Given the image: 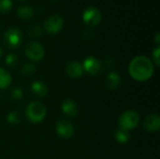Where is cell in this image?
<instances>
[{
    "label": "cell",
    "instance_id": "cell-1",
    "mask_svg": "<svg viewBox=\"0 0 160 159\" xmlns=\"http://www.w3.org/2000/svg\"><path fill=\"white\" fill-rule=\"evenodd\" d=\"M128 73L136 82H146L150 80L155 73L154 63L145 55H138L130 61L128 65Z\"/></svg>",
    "mask_w": 160,
    "mask_h": 159
},
{
    "label": "cell",
    "instance_id": "cell-2",
    "mask_svg": "<svg viewBox=\"0 0 160 159\" xmlns=\"http://www.w3.org/2000/svg\"><path fill=\"white\" fill-rule=\"evenodd\" d=\"M47 114V109L40 101L30 102L25 109V115L27 120L32 124L41 123Z\"/></svg>",
    "mask_w": 160,
    "mask_h": 159
},
{
    "label": "cell",
    "instance_id": "cell-3",
    "mask_svg": "<svg viewBox=\"0 0 160 159\" xmlns=\"http://www.w3.org/2000/svg\"><path fill=\"white\" fill-rule=\"evenodd\" d=\"M140 120L141 117L138 112L134 110H128L120 115L118 119V125L120 128H123L129 132L137 127Z\"/></svg>",
    "mask_w": 160,
    "mask_h": 159
},
{
    "label": "cell",
    "instance_id": "cell-4",
    "mask_svg": "<svg viewBox=\"0 0 160 159\" xmlns=\"http://www.w3.org/2000/svg\"><path fill=\"white\" fill-rule=\"evenodd\" d=\"M3 40H4V44L8 49L15 50L22 45L23 41V36L19 28L11 27L5 32Z\"/></svg>",
    "mask_w": 160,
    "mask_h": 159
},
{
    "label": "cell",
    "instance_id": "cell-5",
    "mask_svg": "<svg viewBox=\"0 0 160 159\" xmlns=\"http://www.w3.org/2000/svg\"><path fill=\"white\" fill-rule=\"evenodd\" d=\"M26 57L33 62H39L45 55V49L42 44L38 41L29 42L24 50Z\"/></svg>",
    "mask_w": 160,
    "mask_h": 159
},
{
    "label": "cell",
    "instance_id": "cell-6",
    "mask_svg": "<svg viewBox=\"0 0 160 159\" xmlns=\"http://www.w3.org/2000/svg\"><path fill=\"white\" fill-rule=\"evenodd\" d=\"M63 26H64L63 18L57 14H53L46 19V21L44 22L43 29L51 35H56L62 30Z\"/></svg>",
    "mask_w": 160,
    "mask_h": 159
},
{
    "label": "cell",
    "instance_id": "cell-7",
    "mask_svg": "<svg viewBox=\"0 0 160 159\" xmlns=\"http://www.w3.org/2000/svg\"><path fill=\"white\" fill-rule=\"evenodd\" d=\"M101 12L95 7H88L84 9L82 13V20L88 26L94 27L100 23L101 22Z\"/></svg>",
    "mask_w": 160,
    "mask_h": 159
},
{
    "label": "cell",
    "instance_id": "cell-8",
    "mask_svg": "<svg viewBox=\"0 0 160 159\" xmlns=\"http://www.w3.org/2000/svg\"><path fill=\"white\" fill-rule=\"evenodd\" d=\"M83 67V71H85L90 76H97L101 72L102 63L99 59L95 56H88L83 60L82 64Z\"/></svg>",
    "mask_w": 160,
    "mask_h": 159
},
{
    "label": "cell",
    "instance_id": "cell-9",
    "mask_svg": "<svg viewBox=\"0 0 160 159\" xmlns=\"http://www.w3.org/2000/svg\"><path fill=\"white\" fill-rule=\"evenodd\" d=\"M55 131L59 137L63 139H70L75 133V128L70 121L59 120L55 125Z\"/></svg>",
    "mask_w": 160,
    "mask_h": 159
},
{
    "label": "cell",
    "instance_id": "cell-10",
    "mask_svg": "<svg viewBox=\"0 0 160 159\" xmlns=\"http://www.w3.org/2000/svg\"><path fill=\"white\" fill-rule=\"evenodd\" d=\"M143 127L147 132L155 133L160 128V117L157 113H151L143 121Z\"/></svg>",
    "mask_w": 160,
    "mask_h": 159
},
{
    "label": "cell",
    "instance_id": "cell-11",
    "mask_svg": "<svg viewBox=\"0 0 160 159\" xmlns=\"http://www.w3.org/2000/svg\"><path fill=\"white\" fill-rule=\"evenodd\" d=\"M61 111L66 116L73 118L78 115L79 108H78L77 103L74 100H72L70 98H67L63 101V103L61 105Z\"/></svg>",
    "mask_w": 160,
    "mask_h": 159
},
{
    "label": "cell",
    "instance_id": "cell-12",
    "mask_svg": "<svg viewBox=\"0 0 160 159\" xmlns=\"http://www.w3.org/2000/svg\"><path fill=\"white\" fill-rule=\"evenodd\" d=\"M66 72L69 78L72 79H79L83 75V67L82 65L78 62V61H73L70 62L67 67H66Z\"/></svg>",
    "mask_w": 160,
    "mask_h": 159
},
{
    "label": "cell",
    "instance_id": "cell-13",
    "mask_svg": "<svg viewBox=\"0 0 160 159\" xmlns=\"http://www.w3.org/2000/svg\"><path fill=\"white\" fill-rule=\"evenodd\" d=\"M121 81H122V79H121L120 74L116 71H112L106 76L104 83H105V86L107 89H109L110 91H112L119 87Z\"/></svg>",
    "mask_w": 160,
    "mask_h": 159
},
{
    "label": "cell",
    "instance_id": "cell-14",
    "mask_svg": "<svg viewBox=\"0 0 160 159\" xmlns=\"http://www.w3.org/2000/svg\"><path fill=\"white\" fill-rule=\"evenodd\" d=\"M30 91L37 97H44L48 94V87L43 82L35 81L30 85Z\"/></svg>",
    "mask_w": 160,
    "mask_h": 159
},
{
    "label": "cell",
    "instance_id": "cell-15",
    "mask_svg": "<svg viewBox=\"0 0 160 159\" xmlns=\"http://www.w3.org/2000/svg\"><path fill=\"white\" fill-rule=\"evenodd\" d=\"M12 82V77L10 75V73L3 68L0 67V90H5L8 89Z\"/></svg>",
    "mask_w": 160,
    "mask_h": 159
},
{
    "label": "cell",
    "instance_id": "cell-16",
    "mask_svg": "<svg viewBox=\"0 0 160 159\" xmlns=\"http://www.w3.org/2000/svg\"><path fill=\"white\" fill-rule=\"evenodd\" d=\"M35 14L34 8L28 5H22L17 8V15L22 20H29Z\"/></svg>",
    "mask_w": 160,
    "mask_h": 159
},
{
    "label": "cell",
    "instance_id": "cell-17",
    "mask_svg": "<svg viewBox=\"0 0 160 159\" xmlns=\"http://www.w3.org/2000/svg\"><path fill=\"white\" fill-rule=\"evenodd\" d=\"M114 138L117 141V142H119L120 144H126L130 140V134L128 131L118 127L114 131Z\"/></svg>",
    "mask_w": 160,
    "mask_h": 159
},
{
    "label": "cell",
    "instance_id": "cell-18",
    "mask_svg": "<svg viewBox=\"0 0 160 159\" xmlns=\"http://www.w3.org/2000/svg\"><path fill=\"white\" fill-rule=\"evenodd\" d=\"M21 121H22L21 115L16 111L9 112L7 115V122L10 125H18L21 123Z\"/></svg>",
    "mask_w": 160,
    "mask_h": 159
},
{
    "label": "cell",
    "instance_id": "cell-19",
    "mask_svg": "<svg viewBox=\"0 0 160 159\" xmlns=\"http://www.w3.org/2000/svg\"><path fill=\"white\" fill-rule=\"evenodd\" d=\"M37 67L34 64L32 63H25L22 65V68H21V73L24 76H29L32 75L33 73H35Z\"/></svg>",
    "mask_w": 160,
    "mask_h": 159
},
{
    "label": "cell",
    "instance_id": "cell-20",
    "mask_svg": "<svg viewBox=\"0 0 160 159\" xmlns=\"http://www.w3.org/2000/svg\"><path fill=\"white\" fill-rule=\"evenodd\" d=\"M28 34L31 37H34V38H38L39 37L42 36L43 34V28L40 27L39 25H34L32 27H30L29 31H28Z\"/></svg>",
    "mask_w": 160,
    "mask_h": 159
},
{
    "label": "cell",
    "instance_id": "cell-21",
    "mask_svg": "<svg viewBox=\"0 0 160 159\" xmlns=\"http://www.w3.org/2000/svg\"><path fill=\"white\" fill-rule=\"evenodd\" d=\"M19 58L15 53H8L6 56V65L9 67H14L18 64Z\"/></svg>",
    "mask_w": 160,
    "mask_h": 159
},
{
    "label": "cell",
    "instance_id": "cell-22",
    "mask_svg": "<svg viewBox=\"0 0 160 159\" xmlns=\"http://www.w3.org/2000/svg\"><path fill=\"white\" fill-rule=\"evenodd\" d=\"M12 8V1L11 0H0V12L8 13Z\"/></svg>",
    "mask_w": 160,
    "mask_h": 159
},
{
    "label": "cell",
    "instance_id": "cell-23",
    "mask_svg": "<svg viewBox=\"0 0 160 159\" xmlns=\"http://www.w3.org/2000/svg\"><path fill=\"white\" fill-rule=\"evenodd\" d=\"M10 96H11V98L13 100H21L22 99L23 97V92H22V89L20 88V87H14L11 89V92H10Z\"/></svg>",
    "mask_w": 160,
    "mask_h": 159
},
{
    "label": "cell",
    "instance_id": "cell-24",
    "mask_svg": "<svg viewBox=\"0 0 160 159\" xmlns=\"http://www.w3.org/2000/svg\"><path fill=\"white\" fill-rule=\"evenodd\" d=\"M152 56H153V63L156 64L157 67H159L160 65V48L159 46H157L153 52H152Z\"/></svg>",
    "mask_w": 160,
    "mask_h": 159
},
{
    "label": "cell",
    "instance_id": "cell-25",
    "mask_svg": "<svg viewBox=\"0 0 160 159\" xmlns=\"http://www.w3.org/2000/svg\"><path fill=\"white\" fill-rule=\"evenodd\" d=\"M155 42L157 43V45L158 46L160 43V34L158 32L157 34H156V37H155Z\"/></svg>",
    "mask_w": 160,
    "mask_h": 159
},
{
    "label": "cell",
    "instance_id": "cell-26",
    "mask_svg": "<svg viewBox=\"0 0 160 159\" xmlns=\"http://www.w3.org/2000/svg\"><path fill=\"white\" fill-rule=\"evenodd\" d=\"M2 56H3V50L0 48V59L2 58Z\"/></svg>",
    "mask_w": 160,
    "mask_h": 159
},
{
    "label": "cell",
    "instance_id": "cell-27",
    "mask_svg": "<svg viewBox=\"0 0 160 159\" xmlns=\"http://www.w3.org/2000/svg\"><path fill=\"white\" fill-rule=\"evenodd\" d=\"M19 1H23V0H19Z\"/></svg>",
    "mask_w": 160,
    "mask_h": 159
}]
</instances>
